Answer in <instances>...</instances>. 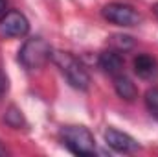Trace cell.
Wrapping results in <instances>:
<instances>
[{"label":"cell","mask_w":158,"mask_h":157,"mask_svg":"<svg viewBox=\"0 0 158 157\" xmlns=\"http://www.w3.org/2000/svg\"><path fill=\"white\" fill-rule=\"evenodd\" d=\"M101 15H103L105 20H109L112 24H118V26H134V24L140 22L138 11L132 6L123 4V2H110L107 6H103Z\"/></svg>","instance_id":"4"},{"label":"cell","mask_w":158,"mask_h":157,"mask_svg":"<svg viewBox=\"0 0 158 157\" xmlns=\"http://www.w3.org/2000/svg\"><path fill=\"white\" fill-rule=\"evenodd\" d=\"M4 92H6V78H4V74L0 72V98L4 96Z\"/></svg>","instance_id":"13"},{"label":"cell","mask_w":158,"mask_h":157,"mask_svg":"<svg viewBox=\"0 0 158 157\" xmlns=\"http://www.w3.org/2000/svg\"><path fill=\"white\" fill-rule=\"evenodd\" d=\"M30 32V22L20 11H6L0 19V34L6 37H24Z\"/></svg>","instance_id":"5"},{"label":"cell","mask_w":158,"mask_h":157,"mask_svg":"<svg viewBox=\"0 0 158 157\" xmlns=\"http://www.w3.org/2000/svg\"><path fill=\"white\" fill-rule=\"evenodd\" d=\"M50 59L59 67V70L63 72V76L68 79V83L74 89H79V91H86L88 89L90 76H88V72L83 69V65L79 63L72 54L61 52V50H52V57Z\"/></svg>","instance_id":"1"},{"label":"cell","mask_w":158,"mask_h":157,"mask_svg":"<svg viewBox=\"0 0 158 157\" xmlns=\"http://www.w3.org/2000/svg\"><path fill=\"white\" fill-rule=\"evenodd\" d=\"M114 89H116V94L119 98L127 100V102H132L136 96H138V89L136 85L123 74H116L114 76Z\"/></svg>","instance_id":"9"},{"label":"cell","mask_w":158,"mask_h":157,"mask_svg":"<svg viewBox=\"0 0 158 157\" xmlns=\"http://www.w3.org/2000/svg\"><path fill=\"white\" fill-rule=\"evenodd\" d=\"M61 141L74 155L90 157L96 154L94 135L85 126H66V128H63L61 129Z\"/></svg>","instance_id":"2"},{"label":"cell","mask_w":158,"mask_h":157,"mask_svg":"<svg viewBox=\"0 0 158 157\" xmlns=\"http://www.w3.org/2000/svg\"><path fill=\"white\" fill-rule=\"evenodd\" d=\"M153 11H155V15L158 17V4H155V7H153Z\"/></svg>","instance_id":"15"},{"label":"cell","mask_w":158,"mask_h":157,"mask_svg":"<svg viewBox=\"0 0 158 157\" xmlns=\"http://www.w3.org/2000/svg\"><path fill=\"white\" fill-rule=\"evenodd\" d=\"M50 57H52V48L42 37L28 39L19 50V61L28 70H35V69L44 67L46 61H50Z\"/></svg>","instance_id":"3"},{"label":"cell","mask_w":158,"mask_h":157,"mask_svg":"<svg viewBox=\"0 0 158 157\" xmlns=\"http://www.w3.org/2000/svg\"><path fill=\"white\" fill-rule=\"evenodd\" d=\"M105 142L119 154H131V152H136L140 148V144L131 135H127L119 129H114V128L105 129Z\"/></svg>","instance_id":"6"},{"label":"cell","mask_w":158,"mask_h":157,"mask_svg":"<svg viewBox=\"0 0 158 157\" xmlns=\"http://www.w3.org/2000/svg\"><path fill=\"white\" fill-rule=\"evenodd\" d=\"M6 122H7L11 128H20V124H22V115H20V111H17L15 107H9V111L6 113Z\"/></svg>","instance_id":"12"},{"label":"cell","mask_w":158,"mask_h":157,"mask_svg":"<svg viewBox=\"0 0 158 157\" xmlns=\"http://www.w3.org/2000/svg\"><path fill=\"white\" fill-rule=\"evenodd\" d=\"M98 63H99V69H103V70H105L107 74H110V76H116V74H119V72L123 70V59H121V56H119L116 50L103 52V54L99 56Z\"/></svg>","instance_id":"8"},{"label":"cell","mask_w":158,"mask_h":157,"mask_svg":"<svg viewBox=\"0 0 158 157\" xmlns=\"http://www.w3.org/2000/svg\"><path fill=\"white\" fill-rule=\"evenodd\" d=\"M110 44L114 46L116 52H127V50H131L134 46V41L129 35H112L110 37Z\"/></svg>","instance_id":"10"},{"label":"cell","mask_w":158,"mask_h":157,"mask_svg":"<svg viewBox=\"0 0 158 157\" xmlns=\"http://www.w3.org/2000/svg\"><path fill=\"white\" fill-rule=\"evenodd\" d=\"M134 72L142 79H155L158 78V61L149 54H138L132 61Z\"/></svg>","instance_id":"7"},{"label":"cell","mask_w":158,"mask_h":157,"mask_svg":"<svg viewBox=\"0 0 158 157\" xmlns=\"http://www.w3.org/2000/svg\"><path fill=\"white\" fill-rule=\"evenodd\" d=\"M6 9H7V0H0V17L6 13Z\"/></svg>","instance_id":"14"},{"label":"cell","mask_w":158,"mask_h":157,"mask_svg":"<svg viewBox=\"0 0 158 157\" xmlns=\"http://www.w3.org/2000/svg\"><path fill=\"white\" fill-rule=\"evenodd\" d=\"M145 107L151 115L158 117V87H153L145 92Z\"/></svg>","instance_id":"11"}]
</instances>
